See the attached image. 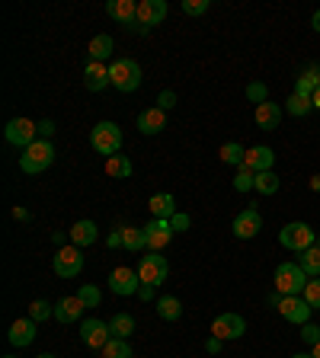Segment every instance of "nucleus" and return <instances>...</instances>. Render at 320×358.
Wrapping results in <instances>:
<instances>
[{
	"mask_svg": "<svg viewBox=\"0 0 320 358\" xmlns=\"http://www.w3.org/2000/svg\"><path fill=\"white\" fill-rule=\"evenodd\" d=\"M83 310H87V307H83V301L77 298V294H74V298H61L58 304H55V320L67 327V323H77V320H81Z\"/></svg>",
	"mask_w": 320,
	"mask_h": 358,
	"instance_id": "20",
	"label": "nucleus"
},
{
	"mask_svg": "<svg viewBox=\"0 0 320 358\" xmlns=\"http://www.w3.org/2000/svg\"><path fill=\"white\" fill-rule=\"evenodd\" d=\"M244 333H246V320L240 313H221V317H215V323H211V336H218L221 343L240 339Z\"/></svg>",
	"mask_w": 320,
	"mask_h": 358,
	"instance_id": "12",
	"label": "nucleus"
},
{
	"mask_svg": "<svg viewBox=\"0 0 320 358\" xmlns=\"http://www.w3.org/2000/svg\"><path fill=\"white\" fill-rule=\"evenodd\" d=\"M90 144H93L97 154H103L109 160L122 150V128L116 122H97V128L90 131Z\"/></svg>",
	"mask_w": 320,
	"mask_h": 358,
	"instance_id": "3",
	"label": "nucleus"
},
{
	"mask_svg": "<svg viewBox=\"0 0 320 358\" xmlns=\"http://www.w3.org/2000/svg\"><path fill=\"white\" fill-rule=\"evenodd\" d=\"M279 186H282V179H279L272 170H269V173H256V186H253V189H256L260 195H276Z\"/></svg>",
	"mask_w": 320,
	"mask_h": 358,
	"instance_id": "33",
	"label": "nucleus"
},
{
	"mask_svg": "<svg viewBox=\"0 0 320 358\" xmlns=\"http://www.w3.org/2000/svg\"><path fill=\"white\" fill-rule=\"evenodd\" d=\"M301 298H305L307 304L314 307V310H320V278H311V282L305 285V291H301Z\"/></svg>",
	"mask_w": 320,
	"mask_h": 358,
	"instance_id": "40",
	"label": "nucleus"
},
{
	"mask_svg": "<svg viewBox=\"0 0 320 358\" xmlns=\"http://www.w3.org/2000/svg\"><path fill=\"white\" fill-rule=\"evenodd\" d=\"M244 166L246 170H253V173H269L272 166H276V150L266 148V144H256V148L246 150Z\"/></svg>",
	"mask_w": 320,
	"mask_h": 358,
	"instance_id": "14",
	"label": "nucleus"
},
{
	"mask_svg": "<svg viewBox=\"0 0 320 358\" xmlns=\"http://www.w3.org/2000/svg\"><path fill=\"white\" fill-rule=\"evenodd\" d=\"M138 275H141L144 285H154V288H157V285H164L167 275H170V262H167L160 253H148V256H141Z\"/></svg>",
	"mask_w": 320,
	"mask_h": 358,
	"instance_id": "7",
	"label": "nucleus"
},
{
	"mask_svg": "<svg viewBox=\"0 0 320 358\" xmlns=\"http://www.w3.org/2000/svg\"><path fill=\"white\" fill-rule=\"evenodd\" d=\"M311 103H314V109H320V87L314 90V96H311Z\"/></svg>",
	"mask_w": 320,
	"mask_h": 358,
	"instance_id": "51",
	"label": "nucleus"
},
{
	"mask_svg": "<svg viewBox=\"0 0 320 358\" xmlns=\"http://www.w3.org/2000/svg\"><path fill=\"white\" fill-rule=\"evenodd\" d=\"M317 246H320V234H317Z\"/></svg>",
	"mask_w": 320,
	"mask_h": 358,
	"instance_id": "56",
	"label": "nucleus"
},
{
	"mask_svg": "<svg viewBox=\"0 0 320 358\" xmlns=\"http://www.w3.org/2000/svg\"><path fill=\"white\" fill-rule=\"evenodd\" d=\"M99 352H103V358H132L128 339H116V336H112L109 343H106V349H99Z\"/></svg>",
	"mask_w": 320,
	"mask_h": 358,
	"instance_id": "35",
	"label": "nucleus"
},
{
	"mask_svg": "<svg viewBox=\"0 0 320 358\" xmlns=\"http://www.w3.org/2000/svg\"><path fill=\"white\" fill-rule=\"evenodd\" d=\"M10 343H13L16 349H26V345L36 343V320H32V317L16 320L13 327H10Z\"/></svg>",
	"mask_w": 320,
	"mask_h": 358,
	"instance_id": "22",
	"label": "nucleus"
},
{
	"mask_svg": "<svg viewBox=\"0 0 320 358\" xmlns=\"http://www.w3.org/2000/svg\"><path fill=\"white\" fill-rule=\"evenodd\" d=\"M256 186V173L246 170V166H237V176H234V189L237 192H250Z\"/></svg>",
	"mask_w": 320,
	"mask_h": 358,
	"instance_id": "37",
	"label": "nucleus"
},
{
	"mask_svg": "<svg viewBox=\"0 0 320 358\" xmlns=\"http://www.w3.org/2000/svg\"><path fill=\"white\" fill-rule=\"evenodd\" d=\"M279 313H282V320L295 323V327H305V323H311V310L314 307L307 304L301 294H291V298H279Z\"/></svg>",
	"mask_w": 320,
	"mask_h": 358,
	"instance_id": "9",
	"label": "nucleus"
},
{
	"mask_svg": "<svg viewBox=\"0 0 320 358\" xmlns=\"http://www.w3.org/2000/svg\"><path fill=\"white\" fill-rule=\"evenodd\" d=\"M173 106H176V93H173V90H160V96H157V109L170 112Z\"/></svg>",
	"mask_w": 320,
	"mask_h": 358,
	"instance_id": "44",
	"label": "nucleus"
},
{
	"mask_svg": "<svg viewBox=\"0 0 320 358\" xmlns=\"http://www.w3.org/2000/svg\"><path fill=\"white\" fill-rule=\"evenodd\" d=\"M141 288V275L132 272V268H112L109 272V291L119 294V298H132Z\"/></svg>",
	"mask_w": 320,
	"mask_h": 358,
	"instance_id": "11",
	"label": "nucleus"
},
{
	"mask_svg": "<svg viewBox=\"0 0 320 358\" xmlns=\"http://www.w3.org/2000/svg\"><path fill=\"white\" fill-rule=\"evenodd\" d=\"M122 246H125L128 253L148 250V234H144V227H122Z\"/></svg>",
	"mask_w": 320,
	"mask_h": 358,
	"instance_id": "25",
	"label": "nucleus"
},
{
	"mask_svg": "<svg viewBox=\"0 0 320 358\" xmlns=\"http://www.w3.org/2000/svg\"><path fill=\"white\" fill-rule=\"evenodd\" d=\"M52 164H55V148H52V141H42V138H39L36 144H29V148L20 154V170L29 173V176L45 173Z\"/></svg>",
	"mask_w": 320,
	"mask_h": 358,
	"instance_id": "1",
	"label": "nucleus"
},
{
	"mask_svg": "<svg viewBox=\"0 0 320 358\" xmlns=\"http://www.w3.org/2000/svg\"><path fill=\"white\" fill-rule=\"evenodd\" d=\"M81 339H83V345H90V349H106V343L112 339V329L106 320L90 317V320L81 323Z\"/></svg>",
	"mask_w": 320,
	"mask_h": 358,
	"instance_id": "10",
	"label": "nucleus"
},
{
	"mask_svg": "<svg viewBox=\"0 0 320 358\" xmlns=\"http://www.w3.org/2000/svg\"><path fill=\"white\" fill-rule=\"evenodd\" d=\"M109 80L119 93H134L141 87V64L132 58H119L109 64Z\"/></svg>",
	"mask_w": 320,
	"mask_h": 358,
	"instance_id": "2",
	"label": "nucleus"
},
{
	"mask_svg": "<svg viewBox=\"0 0 320 358\" xmlns=\"http://www.w3.org/2000/svg\"><path fill=\"white\" fill-rule=\"evenodd\" d=\"M231 231H234V237H237V240H253L256 234L263 231V215H260V211H256V208H246V211H240V215L234 217Z\"/></svg>",
	"mask_w": 320,
	"mask_h": 358,
	"instance_id": "13",
	"label": "nucleus"
},
{
	"mask_svg": "<svg viewBox=\"0 0 320 358\" xmlns=\"http://www.w3.org/2000/svg\"><path fill=\"white\" fill-rule=\"evenodd\" d=\"M112 48H116L112 36H93V42H90V61H106L112 55Z\"/></svg>",
	"mask_w": 320,
	"mask_h": 358,
	"instance_id": "31",
	"label": "nucleus"
},
{
	"mask_svg": "<svg viewBox=\"0 0 320 358\" xmlns=\"http://www.w3.org/2000/svg\"><path fill=\"white\" fill-rule=\"evenodd\" d=\"M83 87H87L90 93H103L106 87H112L109 67H106L103 61H90V64L83 67Z\"/></svg>",
	"mask_w": 320,
	"mask_h": 358,
	"instance_id": "16",
	"label": "nucleus"
},
{
	"mask_svg": "<svg viewBox=\"0 0 320 358\" xmlns=\"http://www.w3.org/2000/svg\"><path fill=\"white\" fill-rule=\"evenodd\" d=\"M317 87H320V67L317 64H314L307 74H301L298 80H295V93H298V96H307V99L314 96V90Z\"/></svg>",
	"mask_w": 320,
	"mask_h": 358,
	"instance_id": "28",
	"label": "nucleus"
},
{
	"mask_svg": "<svg viewBox=\"0 0 320 358\" xmlns=\"http://www.w3.org/2000/svg\"><path fill=\"white\" fill-rule=\"evenodd\" d=\"M311 189H317V192H320V173H317V176H311Z\"/></svg>",
	"mask_w": 320,
	"mask_h": 358,
	"instance_id": "52",
	"label": "nucleus"
},
{
	"mask_svg": "<svg viewBox=\"0 0 320 358\" xmlns=\"http://www.w3.org/2000/svg\"><path fill=\"white\" fill-rule=\"evenodd\" d=\"M97 224L93 221H87V217H83V221H77L74 227H71V246H90V243H97Z\"/></svg>",
	"mask_w": 320,
	"mask_h": 358,
	"instance_id": "24",
	"label": "nucleus"
},
{
	"mask_svg": "<svg viewBox=\"0 0 320 358\" xmlns=\"http://www.w3.org/2000/svg\"><path fill=\"white\" fill-rule=\"evenodd\" d=\"M148 211L154 215V221H170V217L176 215V199H173V192H157V195H151Z\"/></svg>",
	"mask_w": 320,
	"mask_h": 358,
	"instance_id": "21",
	"label": "nucleus"
},
{
	"mask_svg": "<svg viewBox=\"0 0 320 358\" xmlns=\"http://www.w3.org/2000/svg\"><path fill=\"white\" fill-rule=\"evenodd\" d=\"M285 112H288V115H307V112H314V103L307 96H298V93H291L288 99H285Z\"/></svg>",
	"mask_w": 320,
	"mask_h": 358,
	"instance_id": "34",
	"label": "nucleus"
},
{
	"mask_svg": "<svg viewBox=\"0 0 320 358\" xmlns=\"http://www.w3.org/2000/svg\"><path fill=\"white\" fill-rule=\"evenodd\" d=\"M209 7H211V0H183V13H189V16L209 13Z\"/></svg>",
	"mask_w": 320,
	"mask_h": 358,
	"instance_id": "41",
	"label": "nucleus"
},
{
	"mask_svg": "<svg viewBox=\"0 0 320 358\" xmlns=\"http://www.w3.org/2000/svg\"><path fill=\"white\" fill-rule=\"evenodd\" d=\"M253 119H256V128H263V131H276V128L282 125V106L269 99V103L256 106Z\"/></svg>",
	"mask_w": 320,
	"mask_h": 358,
	"instance_id": "19",
	"label": "nucleus"
},
{
	"mask_svg": "<svg viewBox=\"0 0 320 358\" xmlns=\"http://www.w3.org/2000/svg\"><path fill=\"white\" fill-rule=\"evenodd\" d=\"M311 355H314V358H320V343H317V345H314V349H311Z\"/></svg>",
	"mask_w": 320,
	"mask_h": 358,
	"instance_id": "54",
	"label": "nucleus"
},
{
	"mask_svg": "<svg viewBox=\"0 0 320 358\" xmlns=\"http://www.w3.org/2000/svg\"><path fill=\"white\" fill-rule=\"evenodd\" d=\"M307 282H311V278L305 275V268H301L298 262H279L276 266V294H282V298L301 294Z\"/></svg>",
	"mask_w": 320,
	"mask_h": 358,
	"instance_id": "4",
	"label": "nucleus"
},
{
	"mask_svg": "<svg viewBox=\"0 0 320 358\" xmlns=\"http://www.w3.org/2000/svg\"><path fill=\"white\" fill-rule=\"evenodd\" d=\"M144 234H148V250H151V253H160V250H164V246L173 240L170 221H151L148 227H144Z\"/></svg>",
	"mask_w": 320,
	"mask_h": 358,
	"instance_id": "17",
	"label": "nucleus"
},
{
	"mask_svg": "<svg viewBox=\"0 0 320 358\" xmlns=\"http://www.w3.org/2000/svg\"><path fill=\"white\" fill-rule=\"evenodd\" d=\"M109 246H119L122 243V231H116V234H109V240H106Z\"/></svg>",
	"mask_w": 320,
	"mask_h": 358,
	"instance_id": "49",
	"label": "nucleus"
},
{
	"mask_svg": "<svg viewBox=\"0 0 320 358\" xmlns=\"http://www.w3.org/2000/svg\"><path fill=\"white\" fill-rule=\"evenodd\" d=\"M244 157H246V148L244 144H237V141H228L221 148V160L228 166H244Z\"/></svg>",
	"mask_w": 320,
	"mask_h": 358,
	"instance_id": "32",
	"label": "nucleus"
},
{
	"mask_svg": "<svg viewBox=\"0 0 320 358\" xmlns=\"http://www.w3.org/2000/svg\"><path fill=\"white\" fill-rule=\"evenodd\" d=\"M279 243H282L285 250H291V253H305V250H311V246L317 243V234L311 231V224L291 221L279 231Z\"/></svg>",
	"mask_w": 320,
	"mask_h": 358,
	"instance_id": "5",
	"label": "nucleus"
},
{
	"mask_svg": "<svg viewBox=\"0 0 320 358\" xmlns=\"http://www.w3.org/2000/svg\"><path fill=\"white\" fill-rule=\"evenodd\" d=\"M298 266L305 268L307 278H320V246H317V243H314L311 250H305V253H301Z\"/></svg>",
	"mask_w": 320,
	"mask_h": 358,
	"instance_id": "29",
	"label": "nucleus"
},
{
	"mask_svg": "<svg viewBox=\"0 0 320 358\" xmlns=\"http://www.w3.org/2000/svg\"><path fill=\"white\" fill-rule=\"evenodd\" d=\"M106 13L116 22H122V26H138V3L134 0H109Z\"/></svg>",
	"mask_w": 320,
	"mask_h": 358,
	"instance_id": "18",
	"label": "nucleus"
},
{
	"mask_svg": "<svg viewBox=\"0 0 320 358\" xmlns=\"http://www.w3.org/2000/svg\"><path fill=\"white\" fill-rule=\"evenodd\" d=\"M301 339H305V343L314 349V345L320 343V327H317V323H305V327H301Z\"/></svg>",
	"mask_w": 320,
	"mask_h": 358,
	"instance_id": "42",
	"label": "nucleus"
},
{
	"mask_svg": "<svg viewBox=\"0 0 320 358\" xmlns=\"http://www.w3.org/2000/svg\"><path fill=\"white\" fill-rule=\"evenodd\" d=\"M164 128H167V112L157 109V106H151V109H144L138 115V131L141 134H160Z\"/></svg>",
	"mask_w": 320,
	"mask_h": 358,
	"instance_id": "23",
	"label": "nucleus"
},
{
	"mask_svg": "<svg viewBox=\"0 0 320 358\" xmlns=\"http://www.w3.org/2000/svg\"><path fill=\"white\" fill-rule=\"evenodd\" d=\"M132 173H134V166H132V160H128L125 154H116V157H109V160H106V176L128 179Z\"/></svg>",
	"mask_w": 320,
	"mask_h": 358,
	"instance_id": "26",
	"label": "nucleus"
},
{
	"mask_svg": "<svg viewBox=\"0 0 320 358\" xmlns=\"http://www.w3.org/2000/svg\"><path fill=\"white\" fill-rule=\"evenodd\" d=\"M4 138H7V144H13V148H29V144L39 141V122L32 119H10L7 128H4Z\"/></svg>",
	"mask_w": 320,
	"mask_h": 358,
	"instance_id": "6",
	"label": "nucleus"
},
{
	"mask_svg": "<svg viewBox=\"0 0 320 358\" xmlns=\"http://www.w3.org/2000/svg\"><path fill=\"white\" fill-rule=\"evenodd\" d=\"M83 268V253L81 246H61L55 253V275L58 278H77Z\"/></svg>",
	"mask_w": 320,
	"mask_h": 358,
	"instance_id": "8",
	"label": "nucleus"
},
{
	"mask_svg": "<svg viewBox=\"0 0 320 358\" xmlns=\"http://www.w3.org/2000/svg\"><path fill=\"white\" fill-rule=\"evenodd\" d=\"M189 224H193V217H189V215H183V211H176V215L170 217V227H173V234H183V231H189Z\"/></svg>",
	"mask_w": 320,
	"mask_h": 358,
	"instance_id": "43",
	"label": "nucleus"
},
{
	"mask_svg": "<svg viewBox=\"0 0 320 358\" xmlns=\"http://www.w3.org/2000/svg\"><path fill=\"white\" fill-rule=\"evenodd\" d=\"M311 26H314V32H320V10L311 16Z\"/></svg>",
	"mask_w": 320,
	"mask_h": 358,
	"instance_id": "50",
	"label": "nucleus"
},
{
	"mask_svg": "<svg viewBox=\"0 0 320 358\" xmlns=\"http://www.w3.org/2000/svg\"><path fill=\"white\" fill-rule=\"evenodd\" d=\"M291 358H314L311 352H298V355H291Z\"/></svg>",
	"mask_w": 320,
	"mask_h": 358,
	"instance_id": "53",
	"label": "nucleus"
},
{
	"mask_svg": "<svg viewBox=\"0 0 320 358\" xmlns=\"http://www.w3.org/2000/svg\"><path fill=\"white\" fill-rule=\"evenodd\" d=\"M246 99H250V103H256V106L269 103V90H266V83H263V80H253V83H250V87H246Z\"/></svg>",
	"mask_w": 320,
	"mask_h": 358,
	"instance_id": "39",
	"label": "nucleus"
},
{
	"mask_svg": "<svg viewBox=\"0 0 320 358\" xmlns=\"http://www.w3.org/2000/svg\"><path fill=\"white\" fill-rule=\"evenodd\" d=\"M205 352H209V355H218V352H221V339H218V336H209V339H205Z\"/></svg>",
	"mask_w": 320,
	"mask_h": 358,
	"instance_id": "46",
	"label": "nucleus"
},
{
	"mask_svg": "<svg viewBox=\"0 0 320 358\" xmlns=\"http://www.w3.org/2000/svg\"><path fill=\"white\" fill-rule=\"evenodd\" d=\"M157 313H160V320L173 323L183 317V304H179V298H173V294H164V298H157Z\"/></svg>",
	"mask_w": 320,
	"mask_h": 358,
	"instance_id": "27",
	"label": "nucleus"
},
{
	"mask_svg": "<svg viewBox=\"0 0 320 358\" xmlns=\"http://www.w3.org/2000/svg\"><path fill=\"white\" fill-rule=\"evenodd\" d=\"M52 134H55V122L52 119H42V122H39V138H42V141H48Z\"/></svg>",
	"mask_w": 320,
	"mask_h": 358,
	"instance_id": "45",
	"label": "nucleus"
},
{
	"mask_svg": "<svg viewBox=\"0 0 320 358\" xmlns=\"http://www.w3.org/2000/svg\"><path fill=\"white\" fill-rule=\"evenodd\" d=\"M36 358H55V355H52V352H42V355H36Z\"/></svg>",
	"mask_w": 320,
	"mask_h": 358,
	"instance_id": "55",
	"label": "nucleus"
},
{
	"mask_svg": "<svg viewBox=\"0 0 320 358\" xmlns=\"http://www.w3.org/2000/svg\"><path fill=\"white\" fill-rule=\"evenodd\" d=\"M164 16H167L164 0H141V3H138V32H148L151 26H157Z\"/></svg>",
	"mask_w": 320,
	"mask_h": 358,
	"instance_id": "15",
	"label": "nucleus"
},
{
	"mask_svg": "<svg viewBox=\"0 0 320 358\" xmlns=\"http://www.w3.org/2000/svg\"><path fill=\"white\" fill-rule=\"evenodd\" d=\"M138 298H141V301H157L154 298V285H144L141 282V288H138Z\"/></svg>",
	"mask_w": 320,
	"mask_h": 358,
	"instance_id": "47",
	"label": "nucleus"
},
{
	"mask_svg": "<svg viewBox=\"0 0 320 358\" xmlns=\"http://www.w3.org/2000/svg\"><path fill=\"white\" fill-rule=\"evenodd\" d=\"M109 329H112L116 339H128V336L134 333V317L132 313H116V317L109 320Z\"/></svg>",
	"mask_w": 320,
	"mask_h": 358,
	"instance_id": "30",
	"label": "nucleus"
},
{
	"mask_svg": "<svg viewBox=\"0 0 320 358\" xmlns=\"http://www.w3.org/2000/svg\"><path fill=\"white\" fill-rule=\"evenodd\" d=\"M29 317H32L36 323L48 320V317H55V304H48V301H42V298L32 301V304H29Z\"/></svg>",
	"mask_w": 320,
	"mask_h": 358,
	"instance_id": "38",
	"label": "nucleus"
},
{
	"mask_svg": "<svg viewBox=\"0 0 320 358\" xmlns=\"http://www.w3.org/2000/svg\"><path fill=\"white\" fill-rule=\"evenodd\" d=\"M13 217H16V221H29V211H26V208H13Z\"/></svg>",
	"mask_w": 320,
	"mask_h": 358,
	"instance_id": "48",
	"label": "nucleus"
},
{
	"mask_svg": "<svg viewBox=\"0 0 320 358\" xmlns=\"http://www.w3.org/2000/svg\"><path fill=\"white\" fill-rule=\"evenodd\" d=\"M77 298L83 301V307H99V301H103V291L97 288V285H81V291H77Z\"/></svg>",
	"mask_w": 320,
	"mask_h": 358,
	"instance_id": "36",
	"label": "nucleus"
},
{
	"mask_svg": "<svg viewBox=\"0 0 320 358\" xmlns=\"http://www.w3.org/2000/svg\"><path fill=\"white\" fill-rule=\"evenodd\" d=\"M4 358H16V355H4Z\"/></svg>",
	"mask_w": 320,
	"mask_h": 358,
	"instance_id": "57",
	"label": "nucleus"
}]
</instances>
